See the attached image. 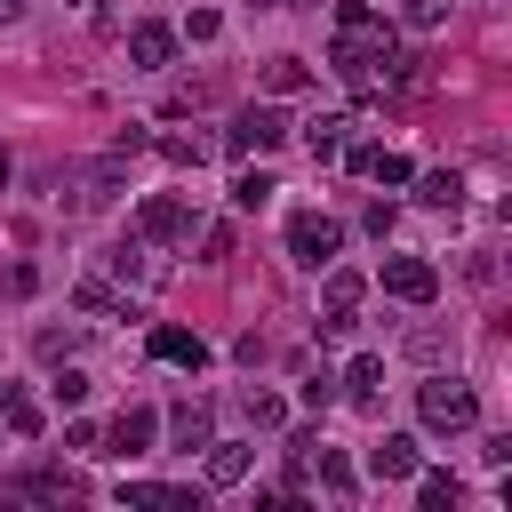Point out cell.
I'll list each match as a JSON object with an SVG mask.
<instances>
[{
  "instance_id": "1",
  "label": "cell",
  "mask_w": 512,
  "mask_h": 512,
  "mask_svg": "<svg viewBox=\"0 0 512 512\" xmlns=\"http://www.w3.org/2000/svg\"><path fill=\"white\" fill-rule=\"evenodd\" d=\"M328 72H344L352 88L408 80V64H400V40H392V24H384L368 0H344V8H336V24H328Z\"/></svg>"
},
{
  "instance_id": "2",
  "label": "cell",
  "mask_w": 512,
  "mask_h": 512,
  "mask_svg": "<svg viewBox=\"0 0 512 512\" xmlns=\"http://www.w3.org/2000/svg\"><path fill=\"white\" fill-rule=\"evenodd\" d=\"M416 416H424V432H472L480 424V392L464 376H424L416 384Z\"/></svg>"
},
{
  "instance_id": "3",
  "label": "cell",
  "mask_w": 512,
  "mask_h": 512,
  "mask_svg": "<svg viewBox=\"0 0 512 512\" xmlns=\"http://www.w3.org/2000/svg\"><path fill=\"white\" fill-rule=\"evenodd\" d=\"M360 296H368V272L328 264V288H320V336H352V328H360Z\"/></svg>"
},
{
  "instance_id": "4",
  "label": "cell",
  "mask_w": 512,
  "mask_h": 512,
  "mask_svg": "<svg viewBox=\"0 0 512 512\" xmlns=\"http://www.w3.org/2000/svg\"><path fill=\"white\" fill-rule=\"evenodd\" d=\"M224 144H232V152H280V144H288V112H280V104H240L232 128H224Z\"/></svg>"
},
{
  "instance_id": "5",
  "label": "cell",
  "mask_w": 512,
  "mask_h": 512,
  "mask_svg": "<svg viewBox=\"0 0 512 512\" xmlns=\"http://www.w3.org/2000/svg\"><path fill=\"white\" fill-rule=\"evenodd\" d=\"M336 248H344V224L336 216H320V208H304V216H288V256L296 264H336Z\"/></svg>"
},
{
  "instance_id": "6",
  "label": "cell",
  "mask_w": 512,
  "mask_h": 512,
  "mask_svg": "<svg viewBox=\"0 0 512 512\" xmlns=\"http://www.w3.org/2000/svg\"><path fill=\"white\" fill-rule=\"evenodd\" d=\"M136 240H192V200L184 192H152L144 208H136Z\"/></svg>"
},
{
  "instance_id": "7",
  "label": "cell",
  "mask_w": 512,
  "mask_h": 512,
  "mask_svg": "<svg viewBox=\"0 0 512 512\" xmlns=\"http://www.w3.org/2000/svg\"><path fill=\"white\" fill-rule=\"evenodd\" d=\"M384 296H400V304H432L440 296V264L432 256H384Z\"/></svg>"
},
{
  "instance_id": "8",
  "label": "cell",
  "mask_w": 512,
  "mask_h": 512,
  "mask_svg": "<svg viewBox=\"0 0 512 512\" xmlns=\"http://www.w3.org/2000/svg\"><path fill=\"white\" fill-rule=\"evenodd\" d=\"M152 440H160V408H144V400H128V408L104 424V456H120V464H128V456H144Z\"/></svg>"
},
{
  "instance_id": "9",
  "label": "cell",
  "mask_w": 512,
  "mask_h": 512,
  "mask_svg": "<svg viewBox=\"0 0 512 512\" xmlns=\"http://www.w3.org/2000/svg\"><path fill=\"white\" fill-rule=\"evenodd\" d=\"M8 496H32V504H72L80 496V472H64V464H24L16 480H0Z\"/></svg>"
},
{
  "instance_id": "10",
  "label": "cell",
  "mask_w": 512,
  "mask_h": 512,
  "mask_svg": "<svg viewBox=\"0 0 512 512\" xmlns=\"http://www.w3.org/2000/svg\"><path fill=\"white\" fill-rule=\"evenodd\" d=\"M128 56H136V72H160V64H176V24H160V16L128 24Z\"/></svg>"
},
{
  "instance_id": "11",
  "label": "cell",
  "mask_w": 512,
  "mask_h": 512,
  "mask_svg": "<svg viewBox=\"0 0 512 512\" xmlns=\"http://www.w3.org/2000/svg\"><path fill=\"white\" fill-rule=\"evenodd\" d=\"M152 360H168V368H208V344H200L192 328L160 320V328H152Z\"/></svg>"
},
{
  "instance_id": "12",
  "label": "cell",
  "mask_w": 512,
  "mask_h": 512,
  "mask_svg": "<svg viewBox=\"0 0 512 512\" xmlns=\"http://www.w3.org/2000/svg\"><path fill=\"white\" fill-rule=\"evenodd\" d=\"M344 384H352V408H360V416L384 408V392H376V384H384V360H376V352H360V360L344 368Z\"/></svg>"
},
{
  "instance_id": "13",
  "label": "cell",
  "mask_w": 512,
  "mask_h": 512,
  "mask_svg": "<svg viewBox=\"0 0 512 512\" xmlns=\"http://www.w3.org/2000/svg\"><path fill=\"white\" fill-rule=\"evenodd\" d=\"M368 472L376 480H408L416 472V440L408 432H384V448H368Z\"/></svg>"
},
{
  "instance_id": "14",
  "label": "cell",
  "mask_w": 512,
  "mask_h": 512,
  "mask_svg": "<svg viewBox=\"0 0 512 512\" xmlns=\"http://www.w3.org/2000/svg\"><path fill=\"white\" fill-rule=\"evenodd\" d=\"M0 424H8L16 440H40V400H32L24 384H0Z\"/></svg>"
},
{
  "instance_id": "15",
  "label": "cell",
  "mask_w": 512,
  "mask_h": 512,
  "mask_svg": "<svg viewBox=\"0 0 512 512\" xmlns=\"http://www.w3.org/2000/svg\"><path fill=\"white\" fill-rule=\"evenodd\" d=\"M248 464H256V456H248V440H208V480H216V488L248 480Z\"/></svg>"
},
{
  "instance_id": "16",
  "label": "cell",
  "mask_w": 512,
  "mask_h": 512,
  "mask_svg": "<svg viewBox=\"0 0 512 512\" xmlns=\"http://www.w3.org/2000/svg\"><path fill=\"white\" fill-rule=\"evenodd\" d=\"M416 504H424V512H456V504H464V480H456V472H424V464H416Z\"/></svg>"
},
{
  "instance_id": "17",
  "label": "cell",
  "mask_w": 512,
  "mask_h": 512,
  "mask_svg": "<svg viewBox=\"0 0 512 512\" xmlns=\"http://www.w3.org/2000/svg\"><path fill=\"white\" fill-rule=\"evenodd\" d=\"M408 184H416L424 208H456V200H464V176H456V168H432V176H408Z\"/></svg>"
},
{
  "instance_id": "18",
  "label": "cell",
  "mask_w": 512,
  "mask_h": 512,
  "mask_svg": "<svg viewBox=\"0 0 512 512\" xmlns=\"http://www.w3.org/2000/svg\"><path fill=\"white\" fill-rule=\"evenodd\" d=\"M240 416H248L256 432H280V424H288V400H280V392H256V384H248V392H240Z\"/></svg>"
},
{
  "instance_id": "19",
  "label": "cell",
  "mask_w": 512,
  "mask_h": 512,
  "mask_svg": "<svg viewBox=\"0 0 512 512\" xmlns=\"http://www.w3.org/2000/svg\"><path fill=\"white\" fill-rule=\"evenodd\" d=\"M168 432H176V448H208V440H216V424H208V408H200V400H184V408L168 416Z\"/></svg>"
},
{
  "instance_id": "20",
  "label": "cell",
  "mask_w": 512,
  "mask_h": 512,
  "mask_svg": "<svg viewBox=\"0 0 512 512\" xmlns=\"http://www.w3.org/2000/svg\"><path fill=\"white\" fill-rule=\"evenodd\" d=\"M264 88H272V96H296V88H312V64H304V56H272V64H264Z\"/></svg>"
},
{
  "instance_id": "21",
  "label": "cell",
  "mask_w": 512,
  "mask_h": 512,
  "mask_svg": "<svg viewBox=\"0 0 512 512\" xmlns=\"http://www.w3.org/2000/svg\"><path fill=\"white\" fill-rule=\"evenodd\" d=\"M344 128H352L344 112H320V120L304 128V144H312V160H336V152H344Z\"/></svg>"
},
{
  "instance_id": "22",
  "label": "cell",
  "mask_w": 512,
  "mask_h": 512,
  "mask_svg": "<svg viewBox=\"0 0 512 512\" xmlns=\"http://www.w3.org/2000/svg\"><path fill=\"white\" fill-rule=\"evenodd\" d=\"M272 192H280V184H272L264 168H240V176H232V208H248V216H256V208H264Z\"/></svg>"
},
{
  "instance_id": "23",
  "label": "cell",
  "mask_w": 512,
  "mask_h": 512,
  "mask_svg": "<svg viewBox=\"0 0 512 512\" xmlns=\"http://www.w3.org/2000/svg\"><path fill=\"white\" fill-rule=\"evenodd\" d=\"M448 8H456V0H400V24H408V32H440Z\"/></svg>"
},
{
  "instance_id": "24",
  "label": "cell",
  "mask_w": 512,
  "mask_h": 512,
  "mask_svg": "<svg viewBox=\"0 0 512 512\" xmlns=\"http://www.w3.org/2000/svg\"><path fill=\"white\" fill-rule=\"evenodd\" d=\"M312 464H320V488H328V496H352V488H360V480H352V464H344V456H328V448H320V456H312Z\"/></svg>"
},
{
  "instance_id": "25",
  "label": "cell",
  "mask_w": 512,
  "mask_h": 512,
  "mask_svg": "<svg viewBox=\"0 0 512 512\" xmlns=\"http://www.w3.org/2000/svg\"><path fill=\"white\" fill-rule=\"evenodd\" d=\"M160 152H168L176 168H200V160H208V144H200V136H160Z\"/></svg>"
},
{
  "instance_id": "26",
  "label": "cell",
  "mask_w": 512,
  "mask_h": 512,
  "mask_svg": "<svg viewBox=\"0 0 512 512\" xmlns=\"http://www.w3.org/2000/svg\"><path fill=\"white\" fill-rule=\"evenodd\" d=\"M232 256V224H200V264H224Z\"/></svg>"
},
{
  "instance_id": "27",
  "label": "cell",
  "mask_w": 512,
  "mask_h": 512,
  "mask_svg": "<svg viewBox=\"0 0 512 512\" xmlns=\"http://www.w3.org/2000/svg\"><path fill=\"white\" fill-rule=\"evenodd\" d=\"M72 304H80V312H120V296H112L104 280H80V288H72Z\"/></svg>"
},
{
  "instance_id": "28",
  "label": "cell",
  "mask_w": 512,
  "mask_h": 512,
  "mask_svg": "<svg viewBox=\"0 0 512 512\" xmlns=\"http://www.w3.org/2000/svg\"><path fill=\"white\" fill-rule=\"evenodd\" d=\"M48 392H56V408H80V400H88V376H80V368H56Z\"/></svg>"
},
{
  "instance_id": "29",
  "label": "cell",
  "mask_w": 512,
  "mask_h": 512,
  "mask_svg": "<svg viewBox=\"0 0 512 512\" xmlns=\"http://www.w3.org/2000/svg\"><path fill=\"white\" fill-rule=\"evenodd\" d=\"M216 32H224V16H216V8H192V16H184V32H176V40H216Z\"/></svg>"
},
{
  "instance_id": "30",
  "label": "cell",
  "mask_w": 512,
  "mask_h": 512,
  "mask_svg": "<svg viewBox=\"0 0 512 512\" xmlns=\"http://www.w3.org/2000/svg\"><path fill=\"white\" fill-rule=\"evenodd\" d=\"M112 272H120V280H144V240H128V248H112Z\"/></svg>"
},
{
  "instance_id": "31",
  "label": "cell",
  "mask_w": 512,
  "mask_h": 512,
  "mask_svg": "<svg viewBox=\"0 0 512 512\" xmlns=\"http://www.w3.org/2000/svg\"><path fill=\"white\" fill-rule=\"evenodd\" d=\"M0 288H8V296H32V288H40V272H32V264H8V272H0Z\"/></svg>"
},
{
  "instance_id": "32",
  "label": "cell",
  "mask_w": 512,
  "mask_h": 512,
  "mask_svg": "<svg viewBox=\"0 0 512 512\" xmlns=\"http://www.w3.org/2000/svg\"><path fill=\"white\" fill-rule=\"evenodd\" d=\"M408 352H416V360H440V352H448V336H440V328H416V336H408Z\"/></svg>"
},
{
  "instance_id": "33",
  "label": "cell",
  "mask_w": 512,
  "mask_h": 512,
  "mask_svg": "<svg viewBox=\"0 0 512 512\" xmlns=\"http://www.w3.org/2000/svg\"><path fill=\"white\" fill-rule=\"evenodd\" d=\"M8 168H16V160H8V144H0V184H8Z\"/></svg>"
}]
</instances>
